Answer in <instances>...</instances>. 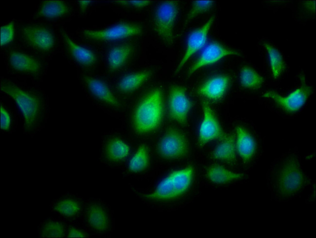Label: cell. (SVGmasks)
Segmentation results:
<instances>
[{
    "instance_id": "6da1fadb",
    "label": "cell",
    "mask_w": 316,
    "mask_h": 238,
    "mask_svg": "<svg viewBox=\"0 0 316 238\" xmlns=\"http://www.w3.org/2000/svg\"><path fill=\"white\" fill-rule=\"evenodd\" d=\"M0 91L14 103L22 120L24 134L33 137L44 128L50 107L48 97L39 85L1 77Z\"/></svg>"
},
{
    "instance_id": "7a4b0ae2",
    "label": "cell",
    "mask_w": 316,
    "mask_h": 238,
    "mask_svg": "<svg viewBox=\"0 0 316 238\" xmlns=\"http://www.w3.org/2000/svg\"><path fill=\"white\" fill-rule=\"evenodd\" d=\"M59 26L35 21H14L13 43L46 59L60 51Z\"/></svg>"
},
{
    "instance_id": "3957f363",
    "label": "cell",
    "mask_w": 316,
    "mask_h": 238,
    "mask_svg": "<svg viewBox=\"0 0 316 238\" xmlns=\"http://www.w3.org/2000/svg\"><path fill=\"white\" fill-rule=\"evenodd\" d=\"M3 57L11 78L39 85L47 73L49 60L16 44L3 47Z\"/></svg>"
},
{
    "instance_id": "277c9868",
    "label": "cell",
    "mask_w": 316,
    "mask_h": 238,
    "mask_svg": "<svg viewBox=\"0 0 316 238\" xmlns=\"http://www.w3.org/2000/svg\"><path fill=\"white\" fill-rule=\"evenodd\" d=\"M295 156L287 157L268 177L272 197L279 202L288 201L300 194L311 183Z\"/></svg>"
},
{
    "instance_id": "5b68a950",
    "label": "cell",
    "mask_w": 316,
    "mask_h": 238,
    "mask_svg": "<svg viewBox=\"0 0 316 238\" xmlns=\"http://www.w3.org/2000/svg\"><path fill=\"white\" fill-rule=\"evenodd\" d=\"M164 113L162 94L156 89L145 95L137 106L133 117L135 130L144 134L157 128L160 124Z\"/></svg>"
},
{
    "instance_id": "8992f818",
    "label": "cell",
    "mask_w": 316,
    "mask_h": 238,
    "mask_svg": "<svg viewBox=\"0 0 316 238\" xmlns=\"http://www.w3.org/2000/svg\"><path fill=\"white\" fill-rule=\"evenodd\" d=\"M193 172L192 166L171 172L153 192L145 195V197L152 200H169L180 196L190 188Z\"/></svg>"
},
{
    "instance_id": "52a82bcc",
    "label": "cell",
    "mask_w": 316,
    "mask_h": 238,
    "mask_svg": "<svg viewBox=\"0 0 316 238\" xmlns=\"http://www.w3.org/2000/svg\"><path fill=\"white\" fill-rule=\"evenodd\" d=\"M178 3L173 1H165L157 7L154 17L155 32L167 45L173 43V29L178 14Z\"/></svg>"
},
{
    "instance_id": "ba28073f",
    "label": "cell",
    "mask_w": 316,
    "mask_h": 238,
    "mask_svg": "<svg viewBox=\"0 0 316 238\" xmlns=\"http://www.w3.org/2000/svg\"><path fill=\"white\" fill-rule=\"evenodd\" d=\"M141 32L142 29L140 26L124 22L102 29H85L80 32V35L88 41L107 42L139 35Z\"/></svg>"
},
{
    "instance_id": "9c48e42d",
    "label": "cell",
    "mask_w": 316,
    "mask_h": 238,
    "mask_svg": "<svg viewBox=\"0 0 316 238\" xmlns=\"http://www.w3.org/2000/svg\"><path fill=\"white\" fill-rule=\"evenodd\" d=\"M59 32L61 53L83 67L90 68L96 65L98 57L95 52L76 43L61 25Z\"/></svg>"
},
{
    "instance_id": "30bf717a",
    "label": "cell",
    "mask_w": 316,
    "mask_h": 238,
    "mask_svg": "<svg viewBox=\"0 0 316 238\" xmlns=\"http://www.w3.org/2000/svg\"><path fill=\"white\" fill-rule=\"evenodd\" d=\"M83 219L86 226L94 233L105 235L110 228V219L107 208L102 201L91 199L83 208Z\"/></svg>"
},
{
    "instance_id": "8fae6325",
    "label": "cell",
    "mask_w": 316,
    "mask_h": 238,
    "mask_svg": "<svg viewBox=\"0 0 316 238\" xmlns=\"http://www.w3.org/2000/svg\"><path fill=\"white\" fill-rule=\"evenodd\" d=\"M158 151L162 157L177 159L186 156L189 144L185 135L177 128H169L160 140Z\"/></svg>"
},
{
    "instance_id": "7c38bea8",
    "label": "cell",
    "mask_w": 316,
    "mask_h": 238,
    "mask_svg": "<svg viewBox=\"0 0 316 238\" xmlns=\"http://www.w3.org/2000/svg\"><path fill=\"white\" fill-rule=\"evenodd\" d=\"M71 8L65 1H43L33 14L34 20L60 26L70 14Z\"/></svg>"
},
{
    "instance_id": "4fadbf2b",
    "label": "cell",
    "mask_w": 316,
    "mask_h": 238,
    "mask_svg": "<svg viewBox=\"0 0 316 238\" xmlns=\"http://www.w3.org/2000/svg\"><path fill=\"white\" fill-rule=\"evenodd\" d=\"M49 208L58 218L65 222H71L80 217L83 204L81 198L68 192L53 200Z\"/></svg>"
},
{
    "instance_id": "5bb4252c",
    "label": "cell",
    "mask_w": 316,
    "mask_h": 238,
    "mask_svg": "<svg viewBox=\"0 0 316 238\" xmlns=\"http://www.w3.org/2000/svg\"><path fill=\"white\" fill-rule=\"evenodd\" d=\"M301 80L302 81L301 86L286 96H282L275 92L271 91L265 92L263 96L272 99L287 112H295L304 105L312 92L311 87L306 85L305 80Z\"/></svg>"
},
{
    "instance_id": "9a60e30c",
    "label": "cell",
    "mask_w": 316,
    "mask_h": 238,
    "mask_svg": "<svg viewBox=\"0 0 316 238\" xmlns=\"http://www.w3.org/2000/svg\"><path fill=\"white\" fill-rule=\"evenodd\" d=\"M202 109L203 118L200 127L198 139V145L200 147L212 140H221L226 135L207 102H202Z\"/></svg>"
},
{
    "instance_id": "2e32d148",
    "label": "cell",
    "mask_w": 316,
    "mask_h": 238,
    "mask_svg": "<svg viewBox=\"0 0 316 238\" xmlns=\"http://www.w3.org/2000/svg\"><path fill=\"white\" fill-rule=\"evenodd\" d=\"M192 107L184 88L178 85L173 86L169 96V112L170 117L175 121L186 124L189 112Z\"/></svg>"
},
{
    "instance_id": "e0dca14e",
    "label": "cell",
    "mask_w": 316,
    "mask_h": 238,
    "mask_svg": "<svg viewBox=\"0 0 316 238\" xmlns=\"http://www.w3.org/2000/svg\"><path fill=\"white\" fill-rule=\"evenodd\" d=\"M240 55L239 52L226 48L217 42H211L203 50L196 61L191 66L187 72L189 77L199 69L212 64L226 56Z\"/></svg>"
},
{
    "instance_id": "ac0fdd59",
    "label": "cell",
    "mask_w": 316,
    "mask_h": 238,
    "mask_svg": "<svg viewBox=\"0 0 316 238\" xmlns=\"http://www.w3.org/2000/svg\"><path fill=\"white\" fill-rule=\"evenodd\" d=\"M214 20L211 17L202 26L192 31L189 35L185 53L178 65L176 73H178L190 58L205 45L208 32Z\"/></svg>"
},
{
    "instance_id": "d6986e66",
    "label": "cell",
    "mask_w": 316,
    "mask_h": 238,
    "mask_svg": "<svg viewBox=\"0 0 316 238\" xmlns=\"http://www.w3.org/2000/svg\"><path fill=\"white\" fill-rule=\"evenodd\" d=\"M82 79L88 92L96 100L109 106L119 107L118 99L103 80L88 74H83Z\"/></svg>"
},
{
    "instance_id": "ffe728a7",
    "label": "cell",
    "mask_w": 316,
    "mask_h": 238,
    "mask_svg": "<svg viewBox=\"0 0 316 238\" xmlns=\"http://www.w3.org/2000/svg\"><path fill=\"white\" fill-rule=\"evenodd\" d=\"M236 149L245 163H249L256 154L257 144L255 138L244 128H236Z\"/></svg>"
},
{
    "instance_id": "44dd1931",
    "label": "cell",
    "mask_w": 316,
    "mask_h": 238,
    "mask_svg": "<svg viewBox=\"0 0 316 238\" xmlns=\"http://www.w3.org/2000/svg\"><path fill=\"white\" fill-rule=\"evenodd\" d=\"M229 78L226 75H218L212 77L205 81L198 90L201 95L211 100L221 99L229 84Z\"/></svg>"
},
{
    "instance_id": "7402d4cb",
    "label": "cell",
    "mask_w": 316,
    "mask_h": 238,
    "mask_svg": "<svg viewBox=\"0 0 316 238\" xmlns=\"http://www.w3.org/2000/svg\"><path fill=\"white\" fill-rule=\"evenodd\" d=\"M5 96L0 102V131L3 133H12L17 128L18 114L12 100Z\"/></svg>"
},
{
    "instance_id": "603a6c76",
    "label": "cell",
    "mask_w": 316,
    "mask_h": 238,
    "mask_svg": "<svg viewBox=\"0 0 316 238\" xmlns=\"http://www.w3.org/2000/svg\"><path fill=\"white\" fill-rule=\"evenodd\" d=\"M103 157L108 162H119L129 154V147L117 137H110L104 142Z\"/></svg>"
},
{
    "instance_id": "cb8c5ba5",
    "label": "cell",
    "mask_w": 316,
    "mask_h": 238,
    "mask_svg": "<svg viewBox=\"0 0 316 238\" xmlns=\"http://www.w3.org/2000/svg\"><path fill=\"white\" fill-rule=\"evenodd\" d=\"M206 176L209 181L216 184H227L245 177L243 173L230 171L218 164L210 166L206 170Z\"/></svg>"
},
{
    "instance_id": "d4e9b609",
    "label": "cell",
    "mask_w": 316,
    "mask_h": 238,
    "mask_svg": "<svg viewBox=\"0 0 316 238\" xmlns=\"http://www.w3.org/2000/svg\"><path fill=\"white\" fill-rule=\"evenodd\" d=\"M221 142L212 153V157L216 160L233 165L236 162L235 140L233 134H226Z\"/></svg>"
},
{
    "instance_id": "484cf974",
    "label": "cell",
    "mask_w": 316,
    "mask_h": 238,
    "mask_svg": "<svg viewBox=\"0 0 316 238\" xmlns=\"http://www.w3.org/2000/svg\"><path fill=\"white\" fill-rule=\"evenodd\" d=\"M133 52V48L129 44H123L111 48L106 55L108 68L111 71L122 67L127 61Z\"/></svg>"
},
{
    "instance_id": "4316f807",
    "label": "cell",
    "mask_w": 316,
    "mask_h": 238,
    "mask_svg": "<svg viewBox=\"0 0 316 238\" xmlns=\"http://www.w3.org/2000/svg\"><path fill=\"white\" fill-rule=\"evenodd\" d=\"M65 221L50 217L40 222L37 229L39 238L65 237Z\"/></svg>"
},
{
    "instance_id": "83f0119b",
    "label": "cell",
    "mask_w": 316,
    "mask_h": 238,
    "mask_svg": "<svg viewBox=\"0 0 316 238\" xmlns=\"http://www.w3.org/2000/svg\"><path fill=\"white\" fill-rule=\"evenodd\" d=\"M151 72L144 71L128 74L118 84V89L123 92H132L140 87L151 75Z\"/></svg>"
},
{
    "instance_id": "f1b7e54d",
    "label": "cell",
    "mask_w": 316,
    "mask_h": 238,
    "mask_svg": "<svg viewBox=\"0 0 316 238\" xmlns=\"http://www.w3.org/2000/svg\"><path fill=\"white\" fill-rule=\"evenodd\" d=\"M149 156L148 147L140 145L130 160L129 169L133 172H140L145 170L149 165Z\"/></svg>"
},
{
    "instance_id": "f546056e",
    "label": "cell",
    "mask_w": 316,
    "mask_h": 238,
    "mask_svg": "<svg viewBox=\"0 0 316 238\" xmlns=\"http://www.w3.org/2000/svg\"><path fill=\"white\" fill-rule=\"evenodd\" d=\"M240 78L242 86L250 89L259 88L263 82V78L254 69L248 67L242 68Z\"/></svg>"
},
{
    "instance_id": "4dcf8cb0",
    "label": "cell",
    "mask_w": 316,
    "mask_h": 238,
    "mask_svg": "<svg viewBox=\"0 0 316 238\" xmlns=\"http://www.w3.org/2000/svg\"><path fill=\"white\" fill-rule=\"evenodd\" d=\"M264 46L268 54L273 76L275 78H278L283 72L285 67L282 55L271 45L264 43Z\"/></svg>"
},
{
    "instance_id": "1f68e13d",
    "label": "cell",
    "mask_w": 316,
    "mask_h": 238,
    "mask_svg": "<svg viewBox=\"0 0 316 238\" xmlns=\"http://www.w3.org/2000/svg\"><path fill=\"white\" fill-rule=\"evenodd\" d=\"M213 4V1L210 0L194 1L186 18L185 24L186 25L198 15L210 10L212 7Z\"/></svg>"
},
{
    "instance_id": "d6a6232c",
    "label": "cell",
    "mask_w": 316,
    "mask_h": 238,
    "mask_svg": "<svg viewBox=\"0 0 316 238\" xmlns=\"http://www.w3.org/2000/svg\"><path fill=\"white\" fill-rule=\"evenodd\" d=\"M15 38L14 21L0 27V45L4 47L13 42Z\"/></svg>"
},
{
    "instance_id": "836d02e7",
    "label": "cell",
    "mask_w": 316,
    "mask_h": 238,
    "mask_svg": "<svg viewBox=\"0 0 316 238\" xmlns=\"http://www.w3.org/2000/svg\"><path fill=\"white\" fill-rule=\"evenodd\" d=\"M65 237L87 238L89 235L85 230L73 225L70 222H65Z\"/></svg>"
},
{
    "instance_id": "e575fe53",
    "label": "cell",
    "mask_w": 316,
    "mask_h": 238,
    "mask_svg": "<svg viewBox=\"0 0 316 238\" xmlns=\"http://www.w3.org/2000/svg\"><path fill=\"white\" fill-rule=\"evenodd\" d=\"M150 3V1L147 0H132L129 1L121 2V3L123 4H128L136 8H142L147 6Z\"/></svg>"
},
{
    "instance_id": "d590c367",
    "label": "cell",
    "mask_w": 316,
    "mask_h": 238,
    "mask_svg": "<svg viewBox=\"0 0 316 238\" xmlns=\"http://www.w3.org/2000/svg\"><path fill=\"white\" fill-rule=\"evenodd\" d=\"M90 2V1H79L78 4L81 11L84 12Z\"/></svg>"
}]
</instances>
